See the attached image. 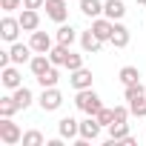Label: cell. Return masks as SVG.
I'll return each mask as SVG.
<instances>
[{
  "mask_svg": "<svg viewBox=\"0 0 146 146\" xmlns=\"http://www.w3.org/2000/svg\"><path fill=\"white\" fill-rule=\"evenodd\" d=\"M146 95V89H143V83L137 80V83H132V86H123V100L129 103V100H137V98H143Z\"/></svg>",
  "mask_w": 146,
  "mask_h": 146,
  "instance_id": "obj_25",
  "label": "cell"
},
{
  "mask_svg": "<svg viewBox=\"0 0 146 146\" xmlns=\"http://www.w3.org/2000/svg\"><path fill=\"white\" fill-rule=\"evenodd\" d=\"M60 106H63V95H60V89H57V86L43 89V95H40V109H43V112H57Z\"/></svg>",
  "mask_w": 146,
  "mask_h": 146,
  "instance_id": "obj_3",
  "label": "cell"
},
{
  "mask_svg": "<svg viewBox=\"0 0 146 146\" xmlns=\"http://www.w3.org/2000/svg\"><path fill=\"white\" fill-rule=\"evenodd\" d=\"M52 66H54V63L49 60V54H35V57L29 60V69H32V75H35V78H40L43 72H49Z\"/></svg>",
  "mask_w": 146,
  "mask_h": 146,
  "instance_id": "obj_17",
  "label": "cell"
},
{
  "mask_svg": "<svg viewBox=\"0 0 146 146\" xmlns=\"http://www.w3.org/2000/svg\"><path fill=\"white\" fill-rule=\"evenodd\" d=\"M126 137H129V123H117V120H115V123L109 126V143L115 146V143H123Z\"/></svg>",
  "mask_w": 146,
  "mask_h": 146,
  "instance_id": "obj_18",
  "label": "cell"
},
{
  "mask_svg": "<svg viewBox=\"0 0 146 146\" xmlns=\"http://www.w3.org/2000/svg\"><path fill=\"white\" fill-rule=\"evenodd\" d=\"M20 32H23V26H20L17 17H9V15H6L3 20H0V37H3L6 43H15Z\"/></svg>",
  "mask_w": 146,
  "mask_h": 146,
  "instance_id": "obj_6",
  "label": "cell"
},
{
  "mask_svg": "<svg viewBox=\"0 0 146 146\" xmlns=\"http://www.w3.org/2000/svg\"><path fill=\"white\" fill-rule=\"evenodd\" d=\"M80 12L86 15V17H100L103 15V3H100V0H80Z\"/></svg>",
  "mask_w": 146,
  "mask_h": 146,
  "instance_id": "obj_22",
  "label": "cell"
},
{
  "mask_svg": "<svg viewBox=\"0 0 146 146\" xmlns=\"http://www.w3.org/2000/svg\"><path fill=\"white\" fill-rule=\"evenodd\" d=\"M103 15L109 20H123L126 17V3L123 0H106L103 3Z\"/></svg>",
  "mask_w": 146,
  "mask_h": 146,
  "instance_id": "obj_16",
  "label": "cell"
},
{
  "mask_svg": "<svg viewBox=\"0 0 146 146\" xmlns=\"http://www.w3.org/2000/svg\"><path fill=\"white\" fill-rule=\"evenodd\" d=\"M17 20H20L23 32H37V29H40V15H37V9H23Z\"/></svg>",
  "mask_w": 146,
  "mask_h": 146,
  "instance_id": "obj_15",
  "label": "cell"
},
{
  "mask_svg": "<svg viewBox=\"0 0 146 146\" xmlns=\"http://www.w3.org/2000/svg\"><path fill=\"white\" fill-rule=\"evenodd\" d=\"M95 117H98V123H100L103 129H109V126L115 123V109H106V106H103V109H100Z\"/></svg>",
  "mask_w": 146,
  "mask_h": 146,
  "instance_id": "obj_27",
  "label": "cell"
},
{
  "mask_svg": "<svg viewBox=\"0 0 146 146\" xmlns=\"http://www.w3.org/2000/svg\"><path fill=\"white\" fill-rule=\"evenodd\" d=\"M15 112H20L15 95H6V98H0V117H15Z\"/></svg>",
  "mask_w": 146,
  "mask_h": 146,
  "instance_id": "obj_21",
  "label": "cell"
},
{
  "mask_svg": "<svg viewBox=\"0 0 146 146\" xmlns=\"http://www.w3.org/2000/svg\"><path fill=\"white\" fill-rule=\"evenodd\" d=\"M69 83H72V89H75V92L89 89V86H92V69L80 66V69H75V72H69Z\"/></svg>",
  "mask_w": 146,
  "mask_h": 146,
  "instance_id": "obj_7",
  "label": "cell"
},
{
  "mask_svg": "<svg viewBox=\"0 0 146 146\" xmlns=\"http://www.w3.org/2000/svg\"><path fill=\"white\" fill-rule=\"evenodd\" d=\"M0 83H3L6 89H17V86H23V80H20V72H17V63L15 66H3L0 69Z\"/></svg>",
  "mask_w": 146,
  "mask_h": 146,
  "instance_id": "obj_9",
  "label": "cell"
},
{
  "mask_svg": "<svg viewBox=\"0 0 146 146\" xmlns=\"http://www.w3.org/2000/svg\"><path fill=\"white\" fill-rule=\"evenodd\" d=\"M57 43H63V46H72V43H75L80 35H78V29L75 26H66V23H60V29H57Z\"/></svg>",
  "mask_w": 146,
  "mask_h": 146,
  "instance_id": "obj_19",
  "label": "cell"
},
{
  "mask_svg": "<svg viewBox=\"0 0 146 146\" xmlns=\"http://www.w3.org/2000/svg\"><path fill=\"white\" fill-rule=\"evenodd\" d=\"M0 140H3L6 146L23 143V132H20V126H17L12 117H3V120H0Z\"/></svg>",
  "mask_w": 146,
  "mask_h": 146,
  "instance_id": "obj_2",
  "label": "cell"
},
{
  "mask_svg": "<svg viewBox=\"0 0 146 146\" xmlns=\"http://www.w3.org/2000/svg\"><path fill=\"white\" fill-rule=\"evenodd\" d=\"M0 6H3V12L9 15V12H15V9L23 6V0H0Z\"/></svg>",
  "mask_w": 146,
  "mask_h": 146,
  "instance_id": "obj_32",
  "label": "cell"
},
{
  "mask_svg": "<svg viewBox=\"0 0 146 146\" xmlns=\"http://www.w3.org/2000/svg\"><path fill=\"white\" fill-rule=\"evenodd\" d=\"M69 46H63V43H57V46H52V52H49V60L54 63V66H66V57H69Z\"/></svg>",
  "mask_w": 146,
  "mask_h": 146,
  "instance_id": "obj_23",
  "label": "cell"
},
{
  "mask_svg": "<svg viewBox=\"0 0 146 146\" xmlns=\"http://www.w3.org/2000/svg\"><path fill=\"white\" fill-rule=\"evenodd\" d=\"M46 17L49 20H54V23H66V17H69V3L66 0H46Z\"/></svg>",
  "mask_w": 146,
  "mask_h": 146,
  "instance_id": "obj_5",
  "label": "cell"
},
{
  "mask_svg": "<svg viewBox=\"0 0 146 146\" xmlns=\"http://www.w3.org/2000/svg\"><path fill=\"white\" fill-rule=\"evenodd\" d=\"M129 115H132L129 103H123V106H115V120H117V123H126V120H129Z\"/></svg>",
  "mask_w": 146,
  "mask_h": 146,
  "instance_id": "obj_31",
  "label": "cell"
},
{
  "mask_svg": "<svg viewBox=\"0 0 146 146\" xmlns=\"http://www.w3.org/2000/svg\"><path fill=\"white\" fill-rule=\"evenodd\" d=\"M29 46L35 49V54H49V52H52V37H49L46 32H32Z\"/></svg>",
  "mask_w": 146,
  "mask_h": 146,
  "instance_id": "obj_13",
  "label": "cell"
},
{
  "mask_svg": "<svg viewBox=\"0 0 146 146\" xmlns=\"http://www.w3.org/2000/svg\"><path fill=\"white\" fill-rule=\"evenodd\" d=\"M129 109H132L135 117H146V95L137 98V100H129Z\"/></svg>",
  "mask_w": 146,
  "mask_h": 146,
  "instance_id": "obj_29",
  "label": "cell"
},
{
  "mask_svg": "<svg viewBox=\"0 0 146 146\" xmlns=\"http://www.w3.org/2000/svg\"><path fill=\"white\" fill-rule=\"evenodd\" d=\"M57 135H60L63 140H75V137H80V120H75L72 115L60 117V120H57Z\"/></svg>",
  "mask_w": 146,
  "mask_h": 146,
  "instance_id": "obj_4",
  "label": "cell"
},
{
  "mask_svg": "<svg viewBox=\"0 0 146 146\" xmlns=\"http://www.w3.org/2000/svg\"><path fill=\"white\" fill-rule=\"evenodd\" d=\"M75 106L80 109V112H86V115H98L100 109H103V103H100V95L89 86V89H80L78 95H75Z\"/></svg>",
  "mask_w": 146,
  "mask_h": 146,
  "instance_id": "obj_1",
  "label": "cell"
},
{
  "mask_svg": "<svg viewBox=\"0 0 146 146\" xmlns=\"http://www.w3.org/2000/svg\"><path fill=\"white\" fill-rule=\"evenodd\" d=\"M15 100H17V106H20V109H29V106H32V100H35V95H32V89L17 86V89H15Z\"/></svg>",
  "mask_w": 146,
  "mask_h": 146,
  "instance_id": "obj_24",
  "label": "cell"
},
{
  "mask_svg": "<svg viewBox=\"0 0 146 146\" xmlns=\"http://www.w3.org/2000/svg\"><path fill=\"white\" fill-rule=\"evenodd\" d=\"M80 66H83V54L69 52V57H66V69H69V72H75V69H80Z\"/></svg>",
  "mask_w": 146,
  "mask_h": 146,
  "instance_id": "obj_30",
  "label": "cell"
},
{
  "mask_svg": "<svg viewBox=\"0 0 146 146\" xmlns=\"http://www.w3.org/2000/svg\"><path fill=\"white\" fill-rule=\"evenodd\" d=\"M117 80H120L123 86H132V83H137V80H140V72H137V66H123V69L117 72Z\"/></svg>",
  "mask_w": 146,
  "mask_h": 146,
  "instance_id": "obj_20",
  "label": "cell"
},
{
  "mask_svg": "<svg viewBox=\"0 0 146 146\" xmlns=\"http://www.w3.org/2000/svg\"><path fill=\"white\" fill-rule=\"evenodd\" d=\"M32 52H35V49H32L29 43H17V40H15V43L9 46V54H12V63H17V66H20V63H29V60L35 57Z\"/></svg>",
  "mask_w": 146,
  "mask_h": 146,
  "instance_id": "obj_10",
  "label": "cell"
},
{
  "mask_svg": "<svg viewBox=\"0 0 146 146\" xmlns=\"http://www.w3.org/2000/svg\"><path fill=\"white\" fill-rule=\"evenodd\" d=\"M100 129H103V126L98 123V117H95V115H86V120H80V137H83V140H89V143L100 137Z\"/></svg>",
  "mask_w": 146,
  "mask_h": 146,
  "instance_id": "obj_8",
  "label": "cell"
},
{
  "mask_svg": "<svg viewBox=\"0 0 146 146\" xmlns=\"http://www.w3.org/2000/svg\"><path fill=\"white\" fill-rule=\"evenodd\" d=\"M112 29H115V20H109V17H95V20H92V32H95L103 43H109Z\"/></svg>",
  "mask_w": 146,
  "mask_h": 146,
  "instance_id": "obj_12",
  "label": "cell"
},
{
  "mask_svg": "<svg viewBox=\"0 0 146 146\" xmlns=\"http://www.w3.org/2000/svg\"><path fill=\"white\" fill-rule=\"evenodd\" d=\"M129 40H132L129 29H126L120 20H115V29H112V37H109V43H112L115 49H126V46H129Z\"/></svg>",
  "mask_w": 146,
  "mask_h": 146,
  "instance_id": "obj_11",
  "label": "cell"
},
{
  "mask_svg": "<svg viewBox=\"0 0 146 146\" xmlns=\"http://www.w3.org/2000/svg\"><path fill=\"white\" fill-rule=\"evenodd\" d=\"M57 80H60V75H57V66H52L49 72H43V75L37 78V83H40L43 89H49V86H57Z\"/></svg>",
  "mask_w": 146,
  "mask_h": 146,
  "instance_id": "obj_26",
  "label": "cell"
},
{
  "mask_svg": "<svg viewBox=\"0 0 146 146\" xmlns=\"http://www.w3.org/2000/svg\"><path fill=\"white\" fill-rule=\"evenodd\" d=\"M46 0H23V9H43Z\"/></svg>",
  "mask_w": 146,
  "mask_h": 146,
  "instance_id": "obj_33",
  "label": "cell"
},
{
  "mask_svg": "<svg viewBox=\"0 0 146 146\" xmlns=\"http://www.w3.org/2000/svg\"><path fill=\"white\" fill-rule=\"evenodd\" d=\"M43 143H46V137H43L37 129H32V132L23 135V146H43Z\"/></svg>",
  "mask_w": 146,
  "mask_h": 146,
  "instance_id": "obj_28",
  "label": "cell"
},
{
  "mask_svg": "<svg viewBox=\"0 0 146 146\" xmlns=\"http://www.w3.org/2000/svg\"><path fill=\"white\" fill-rule=\"evenodd\" d=\"M135 3H140V6H146V0H135Z\"/></svg>",
  "mask_w": 146,
  "mask_h": 146,
  "instance_id": "obj_34",
  "label": "cell"
},
{
  "mask_svg": "<svg viewBox=\"0 0 146 146\" xmlns=\"http://www.w3.org/2000/svg\"><path fill=\"white\" fill-rule=\"evenodd\" d=\"M100 46H103V40H100L92 29H89V32H80V49H83L86 54H98Z\"/></svg>",
  "mask_w": 146,
  "mask_h": 146,
  "instance_id": "obj_14",
  "label": "cell"
}]
</instances>
